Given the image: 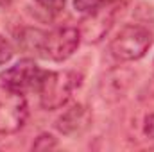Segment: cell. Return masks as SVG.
Segmentation results:
<instances>
[{
	"label": "cell",
	"instance_id": "277c9868",
	"mask_svg": "<svg viewBox=\"0 0 154 152\" xmlns=\"http://www.w3.org/2000/svg\"><path fill=\"white\" fill-rule=\"evenodd\" d=\"M45 70H41L32 59H22L14 66L7 68L0 74V81L4 86L14 90V91H27V90H38L41 79L45 77Z\"/></svg>",
	"mask_w": 154,
	"mask_h": 152
},
{
	"label": "cell",
	"instance_id": "7c38bea8",
	"mask_svg": "<svg viewBox=\"0 0 154 152\" xmlns=\"http://www.w3.org/2000/svg\"><path fill=\"white\" fill-rule=\"evenodd\" d=\"M36 2L45 11H48L52 14H59L65 9V4H66V0H36Z\"/></svg>",
	"mask_w": 154,
	"mask_h": 152
},
{
	"label": "cell",
	"instance_id": "52a82bcc",
	"mask_svg": "<svg viewBox=\"0 0 154 152\" xmlns=\"http://www.w3.org/2000/svg\"><path fill=\"white\" fill-rule=\"evenodd\" d=\"M113 16H115V9L113 7H106V4L91 13V14H86V18L81 22V27H79V32H81V38L88 43H97L104 38V34H108L111 23H113Z\"/></svg>",
	"mask_w": 154,
	"mask_h": 152
},
{
	"label": "cell",
	"instance_id": "8fae6325",
	"mask_svg": "<svg viewBox=\"0 0 154 152\" xmlns=\"http://www.w3.org/2000/svg\"><path fill=\"white\" fill-rule=\"evenodd\" d=\"M56 145H57L56 138L45 132V134H39L36 138V141L32 143V149H36V150H48V149H56Z\"/></svg>",
	"mask_w": 154,
	"mask_h": 152
},
{
	"label": "cell",
	"instance_id": "5bb4252c",
	"mask_svg": "<svg viewBox=\"0 0 154 152\" xmlns=\"http://www.w3.org/2000/svg\"><path fill=\"white\" fill-rule=\"evenodd\" d=\"M143 132L154 140V114H149L147 118H145V123H143Z\"/></svg>",
	"mask_w": 154,
	"mask_h": 152
},
{
	"label": "cell",
	"instance_id": "9a60e30c",
	"mask_svg": "<svg viewBox=\"0 0 154 152\" xmlns=\"http://www.w3.org/2000/svg\"><path fill=\"white\" fill-rule=\"evenodd\" d=\"M11 0H0V4H9Z\"/></svg>",
	"mask_w": 154,
	"mask_h": 152
},
{
	"label": "cell",
	"instance_id": "5b68a950",
	"mask_svg": "<svg viewBox=\"0 0 154 152\" xmlns=\"http://www.w3.org/2000/svg\"><path fill=\"white\" fill-rule=\"evenodd\" d=\"M134 81V72L125 68V66H116L108 70L100 77L99 82V93L104 100L108 102H116L125 97V93L131 90Z\"/></svg>",
	"mask_w": 154,
	"mask_h": 152
},
{
	"label": "cell",
	"instance_id": "9c48e42d",
	"mask_svg": "<svg viewBox=\"0 0 154 152\" xmlns=\"http://www.w3.org/2000/svg\"><path fill=\"white\" fill-rule=\"evenodd\" d=\"M47 36L48 32L36 29V27H23L16 34V47L34 57H47Z\"/></svg>",
	"mask_w": 154,
	"mask_h": 152
},
{
	"label": "cell",
	"instance_id": "30bf717a",
	"mask_svg": "<svg viewBox=\"0 0 154 152\" xmlns=\"http://www.w3.org/2000/svg\"><path fill=\"white\" fill-rule=\"evenodd\" d=\"M104 4H106V0H74V7L84 14H91V13L99 11Z\"/></svg>",
	"mask_w": 154,
	"mask_h": 152
},
{
	"label": "cell",
	"instance_id": "6da1fadb",
	"mask_svg": "<svg viewBox=\"0 0 154 152\" xmlns=\"http://www.w3.org/2000/svg\"><path fill=\"white\" fill-rule=\"evenodd\" d=\"M81 84V75L75 72H47L38 86L39 104L47 111H54L63 108L70 97L72 91Z\"/></svg>",
	"mask_w": 154,
	"mask_h": 152
},
{
	"label": "cell",
	"instance_id": "4fadbf2b",
	"mask_svg": "<svg viewBox=\"0 0 154 152\" xmlns=\"http://www.w3.org/2000/svg\"><path fill=\"white\" fill-rule=\"evenodd\" d=\"M13 54H14V50H13L11 43L4 38V36H0V66L5 65L7 61H11Z\"/></svg>",
	"mask_w": 154,
	"mask_h": 152
},
{
	"label": "cell",
	"instance_id": "3957f363",
	"mask_svg": "<svg viewBox=\"0 0 154 152\" xmlns=\"http://www.w3.org/2000/svg\"><path fill=\"white\" fill-rule=\"evenodd\" d=\"M27 100L23 93L0 86V134L18 132L27 120Z\"/></svg>",
	"mask_w": 154,
	"mask_h": 152
},
{
	"label": "cell",
	"instance_id": "7a4b0ae2",
	"mask_svg": "<svg viewBox=\"0 0 154 152\" xmlns=\"http://www.w3.org/2000/svg\"><path fill=\"white\" fill-rule=\"evenodd\" d=\"M152 45V34L142 25H125L113 41L109 43V52L116 61H136L142 59Z\"/></svg>",
	"mask_w": 154,
	"mask_h": 152
},
{
	"label": "cell",
	"instance_id": "8992f818",
	"mask_svg": "<svg viewBox=\"0 0 154 152\" xmlns=\"http://www.w3.org/2000/svg\"><path fill=\"white\" fill-rule=\"evenodd\" d=\"M81 43V32L77 27H59L47 36V57L54 61H65L77 50Z\"/></svg>",
	"mask_w": 154,
	"mask_h": 152
},
{
	"label": "cell",
	"instance_id": "ba28073f",
	"mask_svg": "<svg viewBox=\"0 0 154 152\" xmlns=\"http://www.w3.org/2000/svg\"><path fill=\"white\" fill-rule=\"evenodd\" d=\"M91 123V113L86 106L74 104L56 120V129L65 136H75L84 132Z\"/></svg>",
	"mask_w": 154,
	"mask_h": 152
}]
</instances>
